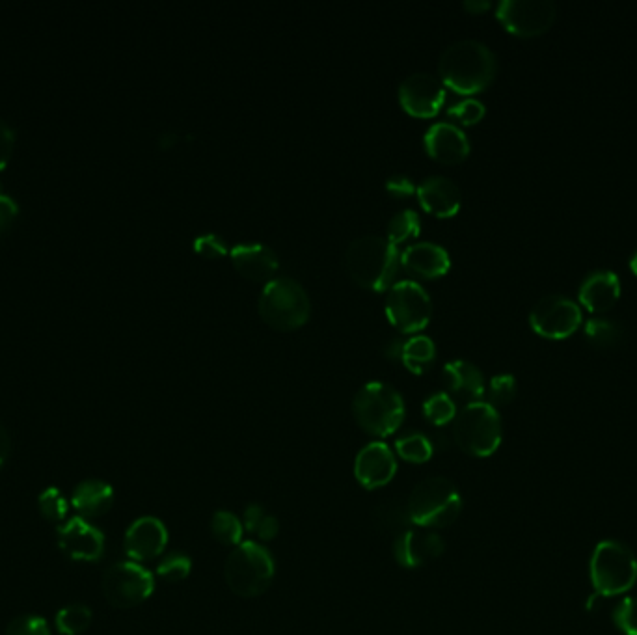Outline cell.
Listing matches in <instances>:
<instances>
[{
	"mask_svg": "<svg viewBox=\"0 0 637 635\" xmlns=\"http://www.w3.org/2000/svg\"><path fill=\"white\" fill-rule=\"evenodd\" d=\"M498 60L485 43L477 40L455 41L448 45L440 60V81L455 94L474 95L485 92L496 79Z\"/></svg>",
	"mask_w": 637,
	"mask_h": 635,
	"instance_id": "1",
	"label": "cell"
},
{
	"mask_svg": "<svg viewBox=\"0 0 637 635\" xmlns=\"http://www.w3.org/2000/svg\"><path fill=\"white\" fill-rule=\"evenodd\" d=\"M345 267L356 285L367 291H388L401 271V252L379 235L358 237L349 244Z\"/></svg>",
	"mask_w": 637,
	"mask_h": 635,
	"instance_id": "2",
	"label": "cell"
},
{
	"mask_svg": "<svg viewBox=\"0 0 637 635\" xmlns=\"http://www.w3.org/2000/svg\"><path fill=\"white\" fill-rule=\"evenodd\" d=\"M405 401L394 386L386 382H367L353 399L354 421L373 438H388L405 421Z\"/></svg>",
	"mask_w": 637,
	"mask_h": 635,
	"instance_id": "3",
	"label": "cell"
},
{
	"mask_svg": "<svg viewBox=\"0 0 637 635\" xmlns=\"http://www.w3.org/2000/svg\"><path fill=\"white\" fill-rule=\"evenodd\" d=\"M274 576V557L258 542H241L231 550L224 563L226 585L239 598H258L267 593Z\"/></svg>",
	"mask_w": 637,
	"mask_h": 635,
	"instance_id": "4",
	"label": "cell"
},
{
	"mask_svg": "<svg viewBox=\"0 0 637 635\" xmlns=\"http://www.w3.org/2000/svg\"><path fill=\"white\" fill-rule=\"evenodd\" d=\"M258 311L261 321L272 330L293 332L308 323L312 302L297 280L282 276L267 282L261 289Z\"/></svg>",
	"mask_w": 637,
	"mask_h": 635,
	"instance_id": "5",
	"label": "cell"
},
{
	"mask_svg": "<svg viewBox=\"0 0 637 635\" xmlns=\"http://www.w3.org/2000/svg\"><path fill=\"white\" fill-rule=\"evenodd\" d=\"M589 578L598 598L626 595L637 583L636 554L624 542H598L589 561Z\"/></svg>",
	"mask_w": 637,
	"mask_h": 635,
	"instance_id": "6",
	"label": "cell"
},
{
	"mask_svg": "<svg viewBox=\"0 0 637 635\" xmlns=\"http://www.w3.org/2000/svg\"><path fill=\"white\" fill-rule=\"evenodd\" d=\"M407 507L412 526L442 529L461 516V492L446 477H429L410 492Z\"/></svg>",
	"mask_w": 637,
	"mask_h": 635,
	"instance_id": "7",
	"label": "cell"
},
{
	"mask_svg": "<svg viewBox=\"0 0 637 635\" xmlns=\"http://www.w3.org/2000/svg\"><path fill=\"white\" fill-rule=\"evenodd\" d=\"M453 440L462 453L475 459L492 457L503 440L502 416L485 401L462 406L453 421Z\"/></svg>",
	"mask_w": 637,
	"mask_h": 635,
	"instance_id": "8",
	"label": "cell"
},
{
	"mask_svg": "<svg viewBox=\"0 0 637 635\" xmlns=\"http://www.w3.org/2000/svg\"><path fill=\"white\" fill-rule=\"evenodd\" d=\"M386 317L401 334H420L431 323L433 300L423 285L414 280L395 282L386 291Z\"/></svg>",
	"mask_w": 637,
	"mask_h": 635,
	"instance_id": "9",
	"label": "cell"
},
{
	"mask_svg": "<svg viewBox=\"0 0 637 635\" xmlns=\"http://www.w3.org/2000/svg\"><path fill=\"white\" fill-rule=\"evenodd\" d=\"M153 591V574L135 561L114 563L103 576V596L112 608H136L144 604Z\"/></svg>",
	"mask_w": 637,
	"mask_h": 635,
	"instance_id": "10",
	"label": "cell"
},
{
	"mask_svg": "<svg viewBox=\"0 0 637 635\" xmlns=\"http://www.w3.org/2000/svg\"><path fill=\"white\" fill-rule=\"evenodd\" d=\"M557 8L550 0H502L496 19L509 34L518 38H537L554 27Z\"/></svg>",
	"mask_w": 637,
	"mask_h": 635,
	"instance_id": "11",
	"label": "cell"
},
{
	"mask_svg": "<svg viewBox=\"0 0 637 635\" xmlns=\"http://www.w3.org/2000/svg\"><path fill=\"white\" fill-rule=\"evenodd\" d=\"M582 308L565 295H546L529 311L531 330L544 339H567L582 326Z\"/></svg>",
	"mask_w": 637,
	"mask_h": 635,
	"instance_id": "12",
	"label": "cell"
},
{
	"mask_svg": "<svg viewBox=\"0 0 637 635\" xmlns=\"http://www.w3.org/2000/svg\"><path fill=\"white\" fill-rule=\"evenodd\" d=\"M446 101V88L431 73H412L399 86V103L414 118H433Z\"/></svg>",
	"mask_w": 637,
	"mask_h": 635,
	"instance_id": "13",
	"label": "cell"
},
{
	"mask_svg": "<svg viewBox=\"0 0 637 635\" xmlns=\"http://www.w3.org/2000/svg\"><path fill=\"white\" fill-rule=\"evenodd\" d=\"M58 546L71 561L95 563L105 554V535L81 516L58 529Z\"/></svg>",
	"mask_w": 637,
	"mask_h": 635,
	"instance_id": "14",
	"label": "cell"
},
{
	"mask_svg": "<svg viewBox=\"0 0 637 635\" xmlns=\"http://www.w3.org/2000/svg\"><path fill=\"white\" fill-rule=\"evenodd\" d=\"M397 473L394 451L384 442H371L362 447L354 459V477L366 490H377L392 483Z\"/></svg>",
	"mask_w": 637,
	"mask_h": 635,
	"instance_id": "15",
	"label": "cell"
},
{
	"mask_svg": "<svg viewBox=\"0 0 637 635\" xmlns=\"http://www.w3.org/2000/svg\"><path fill=\"white\" fill-rule=\"evenodd\" d=\"M446 552V542L431 529H408L394 542L395 561L405 568L427 567Z\"/></svg>",
	"mask_w": 637,
	"mask_h": 635,
	"instance_id": "16",
	"label": "cell"
},
{
	"mask_svg": "<svg viewBox=\"0 0 637 635\" xmlns=\"http://www.w3.org/2000/svg\"><path fill=\"white\" fill-rule=\"evenodd\" d=\"M168 544L166 526L155 516H142L135 520L123 539V548L135 563L151 561L163 554Z\"/></svg>",
	"mask_w": 637,
	"mask_h": 635,
	"instance_id": "17",
	"label": "cell"
},
{
	"mask_svg": "<svg viewBox=\"0 0 637 635\" xmlns=\"http://www.w3.org/2000/svg\"><path fill=\"white\" fill-rule=\"evenodd\" d=\"M423 146L434 161L442 164H461L470 155V140L457 125L434 123L423 136Z\"/></svg>",
	"mask_w": 637,
	"mask_h": 635,
	"instance_id": "18",
	"label": "cell"
},
{
	"mask_svg": "<svg viewBox=\"0 0 637 635\" xmlns=\"http://www.w3.org/2000/svg\"><path fill=\"white\" fill-rule=\"evenodd\" d=\"M451 267L448 250L440 244L420 243L410 244L401 252V269L408 274L423 278V280H436L446 276Z\"/></svg>",
	"mask_w": 637,
	"mask_h": 635,
	"instance_id": "19",
	"label": "cell"
},
{
	"mask_svg": "<svg viewBox=\"0 0 637 635\" xmlns=\"http://www.w3.org/2000/svg\"><path fill=\"white\" fill-rule=\"evenodd\" d=\"M231 263L237 272L252 282H271L280 269L276 252L265 244H237L230 252Z\"/></svg>",
	"mask_w": 637,
	"mask_h": 635,
	"instance_id": "20",
	"label": "cell"
},
{
	"mask_svg": "<svg viewBox=\"0 0 637 635\" xmlns=\"http://www.w3.org/2000/svg\"><path fill=\"white\" fill-rule=\"evenodd\" d=\"M416 196L423 211L436 218L455 217L461 209V189L448 177H427L418 185Z\"/></svg>",
	"mask_w": 637,
	"mask_h": 635,
	"instance_id": "21",
	"label": "cell"
},
{
	"mask_svg": "<svg viewBox=\"0 0 637 635\" xmlns=\"http://www.w3.org/2000/svg\"><path fill=\"white\" fill-rule=\"evenodd\" d=\"M442 380L449 397L466 401V405L481 401L487 392L481 369L466 360H455L444 365Z\"/></svg>",
	"mask_w": 637,
	"mask_h": 635,
	"instance_id": "22",
	"label": "cell"
},
{
	"mask_svg": "<svg viewBox=\"0 0 637 635\" xmlns=\"http://www.w3.org/2000/svg\"><path fill=\"white\" fill-rule=\"evenodd\" d=\"M580 304L591 313L610 311L621 298V282L615 272L597 271L583 280L578 291Z\"/></svg>",
	"mask_w": 637,
	"mask_h": 635,
	"instance_id": "23",
	"label": "cell"
},
{
	"mask_svg": "<svg viewBox=\"0 0 637 635\" xmlns=\"http://www.w3.org/2000/svg\"><path fill=\"white\" fill-rule=\"evenodd\" d=\"M71 503L84 520L101 518L109 513L114 505V490L105 481L88 479V481H82L81 485L75 488Z\"/></svg>",
	"mask_w": 637,
	"mask_h": 635,
	"instance_id": "24",
	"label": "cell"
},
{
	"mask_svg": "<svg viewBox=\"0 0 637 635\" xmlns=\"http://www.w3.org/2000/svg\"><path fill=\"white\" fill-rule=\"evenodd\" d=\"M373 524L382 535H390L395 539L399 535H403L405 531H408V526L412 524L410 514H408L407 501H382L380 505L375 507Z\"/></svg>",
	"mask_w": 637,
	"mask_h": 635,
	"instance_id": "25",
	"label": "cell"
},
{
	"mask_svg": "<svg viewBox=\"0 0 637 635\" xmlns=\"http://www.w3.org/2000/svg\"><path fill=\"white\" fill-rule=\"evenodd\" d=\"M436 360V345L433 339L423 334H416L405 341L401 364L414 375H423L433 367Z\"/></svg>",
	"mask_w": 637,
	"mask_h": 635,
	"instance_id": "26",
	"label": "cell"
},
{
	"mask_svg": "<svg viewBox=\"0 0 637 635\" xmlns=\"http://www.w3.org/2000/svg\"><path fill=\"white\" fill-rule=\"evenodd\" d=\"M585 339L598 351H610L623 343V326L610 319H589L585 323Z\"/></svg>",
	"mask_w": 637,
	"mask_h": 635,
	"instance_id": "27",
	"label": "cell"
},
{
	"mask_svg": "<svg viewBox=\"0 0 637 635\" xmlns=\"http://www.w3.org/2000/svg\"><path fill=\"white\" fill-rule=\"evenodd\" d=\"M244 529L252 535H256L259 541L269 542L278 535L280 531V522L274 514L269 513L265 507L261 505H248L244 509Z\"/></svg>",
	"mask_w": 637,
	"mask_h": 635,
	"instance_id": "28",
	"label": "cell"
},
{
	"mask_svg": "<svg viewBox=\"0 0 637 635\" xmlns=\"http://www.w3.org/2000/svg\"><path fill=\"white\" fill-rule=\"evenodd\" d=\"M209 529H211V535L215 537V541L222 546L235 548L243 541V522L230 511H218V513L213 514Z\"/></svg>",
	"mask_w": 637,
	"mask_h": 635,
	"instance_id": "29",
	"label": "cell"
},
{
	"mask_svg": "<svg viewBox=\"0 0 637 635\" xmlns=\"http://www.w3.org/2000/svg\"><path fill=\"white\" fill-rule=\"evenodd\" d=\"M395 451L410 464H425L433 459L434 447L425 434L410 433L395 442Z\"/></svg>",
	"mask_w": 637,
	"mask_h": 635,
	"instance_id": "30",
	"label": "cell"
},
{
	"mask_svg": "<svg viewBox=\"0 0 637 635\" xmlns=\"http://www.w3.org/2000/svg\"><path fill=\"white\" fill-rule=\"evenodd\" d=\"M423 418L427 419L434 427H444L457 418V405L455 399H451L448 393L438 392L429 395L423 401Z\"/></svg>",
	"mask_w": 637,
	"mask_h": 635,
	"instance_id": "31",
	"label": "cell"
},
{
	"mask_svg": "<svg viewBox=\"0 0 637 635\" xmlns=\"http://www.w3.org/2000/svg\"><path fill=\"white\" fill-rule=\"evenodd\" d=\"M92 624V609L82 604H69L58 611L56 628L62 635H81Z\"/></svg>",
	"mask_w": 637,
	"mask_h": 635,
	"instance_id": "32",
	"label": "cell"
},
{
	"mask_svg": "<svg viewBox=\"0 0 637 635\" xmlns=\"http://www.w3.org/2000/svg\"><path fill=\"white\" fill-rule=\"evenodd\" d=\"M420 231V215L416 211H412V209H407V211L397 213L390 220L388 230H386V233H388L386 239L394 246H399V244L407 243L410 239H416L420 235Z\"/></svg>",
	"mask_w": 637,
	"mask_h": 635,
	"instance_id": "33",
	"label": "cell"
},
{
	"mask_svg": "<svg viewBox=\"0 0 637 635\" xmlns=\"http://www.w3.org/2000/svg\"><path fill=\"white\" fill-rule=\"evenodd\" d=\"M38 507H40L41 516L53 524L64 522L68 518L69 503L58 488L49 487L43 490L38 500Z\"/></svg>",
	"mask_w": 637,
	"mask_h": 635,
	"instance_id": "34",
	"label": "cell"
},
{
	"mask_svg": "<svg viewBox=\"0 0 637 635\" xmlns=\"http://www.w3.org/2000/svg\"><path fill=\"white\" fill-rule=\"evenodd\" d=\"M192 572V561L189 555L170 554L157 565V576L168 583H179L187 580Z\"/></svg>",
	"mask_w": 637,
	"mask_h": 635,
	"instance_id": "35",
	"label": "cell"
},
{
	"mask_svg": "<svg viewBox=\"0 0 637 635\" xmlns=\"http://www.w3.org/2000/svg\"><path fill=\"white\" fill-rule=\"evenodd\" d=\"M613 624L623 635H637V596H626L613 608Z\"/></svg>",
	"mask_w": 637,
	"mask_h": 635,
	"instance_id": "36",
	"label": "cell"
},
{
	"mask_svg": "<svg viewBox=\"0 0 637 635\" xmlns=\"http://www.w3.org/2000/svg\"><path fill=\"white\" fill-rule=\"evenodd\" d=\"M516 397V379L513 375H496L488 384V405L498 406L513 403Z\"/></svg>",
	"mask_w": 637,
	"mask_h": 635,
	"instance_id": "37",
	"label": "cell"
},
{
	"mask_svg": "<svg viewBox=\"0 0 637 635\" xmlns=\"http://www.w3.org/2000/svg\"><path fill=\"white\" fill-rule=\"evenodd\" d=\"M448 114L451 118H455L457 122L462 123V125H475V123H479L485 118L487 109H485V105L481 101L468 97L464 101L455 103L453 107H449Z\"/></svg>",
	"mask_w": 637,
	"mask_h": 635,
	"instance_id": "38",
	"label": "cell"
},
{
	"mask_svg": "<svg viewBox=\"0 0 637 635\" xmlns=\"http://www.w3.org/2000/svg\"><path fill=\"white\" fill-rule=\"evenodd\" d=\"M6 635H51V628L40 615H23L8 624Z\"/></svg>",
	"mask_w": 637,
	"mask_h": 635,
	"instance_id": "39",
	"label": "cell"
},
{
	"mask_svg": "<svg viewBox=\"0 0 637 635\" xmlns=\"http://www.w3.org/2000/svg\"><path fill=\"white\" fill-rule=\"evenodd\" d=\"M194 252L207 259H220L228 256V246L217 233H204L194 239Z\"/></svg>",
	"mask_w": 637,
	"mask_h": 635,
	"instance_id": "40",
	"label": "cell"
},
{
	"mask_svg": "<svg viewBox=\"0 0 637 635\" xmlns=\"http://www.w3.org/2000/svg\"><path fill=\"white\" fill-rule=\"evenodd\" d=\"M386 190H388V194H390V196H394V198H401V200H403V198H410V196H414L418 187L414 185L412 177L399 174V176L388 177V181H386Z\"/></svg>",
	"mask_w": 637,
	"mask_h": 635,
	"instance_id": "41",
	"label": "cell"
},
{
	"mask_svg": "<svg viewBox=\"0 0 637 635\" xmlns=\"http://www.w3.org/2000/svg\"><path fill=\"white\" fill-rule=\"evenodd\" d=\"M15 133L12 125L0 118V168L10 161L14 151Z\"/></svg>",
	"mask_w": 637,
	"mask_h": 635,
	"instance_id": "42",
	"label": "cell"
},
{
	"mask_svg": "<svg viewBox=\"0 0 637 635\" xmlns=\"http://www.w3.org/2000/svg\"><path fill=\"white\" fill-rule=\"evenodd\" d=\"M19 213V207L12 196L0 194V233L8 230L14 224L15 217Z\"/></svg>",
	"mask_w": 637,
	"mask_h": 635,
	"instance_id": "43",
	"label": "cell"
},
{
	"mask_svg": "<svg viewBox=\"0 0 637 635\" xmlns=\"http://www.w3.org/2000/svg\"><path fill=\"white\" fill-rule=\"evenodd\" d=\"M405 341H407V339H390V341L384 345V349H382L384 356H386L390 362H401L403 349H405Z\"/></svg>",
	"mask_w": 637,
	"mask_h": 635,
	"instance_id": "44",
	"label": "cell"
},
{
	"mask_svg": "<svg viewBox=\"0 0 637 635\" xmlns=\"http://www.w3.org/2000/svg\"><path fill=\"white\" fill-rule=\"evenodd\" d=\"M10 453H12V436L8 433V429L0 423V468L6 464Z\"/></svg>",
	"mask_w": 637,
	"mask_h": 635,
	"instance_id": "45",
	"label": "cell"
},
{
	"mask_svg": "<svg viewBox=\"0 0 637 635\" xmlns=\"http://www.w3.org/2000/svg\"><path fill=\"white\" fill-rule=\"evenodd\" d=\"M490 8V2L488 0H466L464 2V10H468L470 14H483Z\"/></svg>",
	"mask_w": 637,
	"mask_h": 635,
	"instance_id": "46",
	"label": "cell"
},
{
	"mask_svg": "<svg viewBox=\"0 0 637 635\" xmlns=\"http://www.w3.org/2000/svg\"><path fill=\"white\" fill-rule=\"evenodd\" d=\"M630 269H632V272L637 276V252L632 256V259H630Z\"/></svg>",
	"mask_w": 637,
	"mask_h": 635,
	"instance_id": "47",
	"label": "cell"
}]
</instances>
